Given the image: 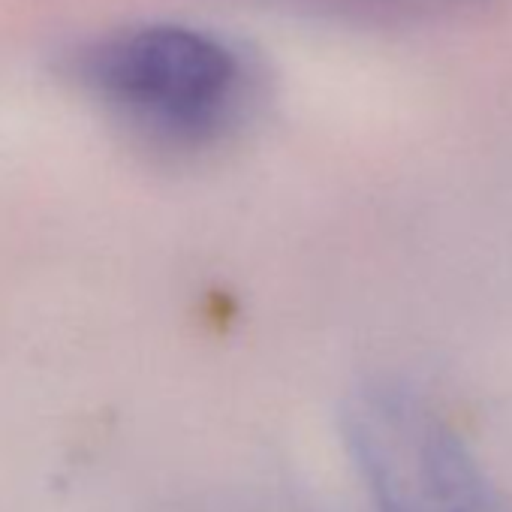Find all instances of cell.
I'll return each instance as SVG.
<instances>
[{"mask_svg": "<svg viewBox=\"0 0 512 512\" xmlns=\"http://www.w3.org/2000/svg\"><path fill=\"white\" fill-rule=\"evenodd\" d=\"M88 76L133 124L175 145L214 139L238 112L241 61L190 28H145L103 46Z\"/></svg>", "mask_w": 512, "mask_h": 512, "instance_id": "obj_2", "label": "cell"}, {"mask_svg": "<svg viewBox=\"0 0 512 512\" xmlns=\"http://www.w3.org/2000/svg\"><path fill=\"white\" fill-rule=\"evenodd\" d=\"M341 428L377 512H509L467 443L416 389L395 380L353 389Z\"/></svg>", "mask_w": 512, "mask_h": 512, "instance_id": "obj_1", "label": "cell"}]
</instances>
